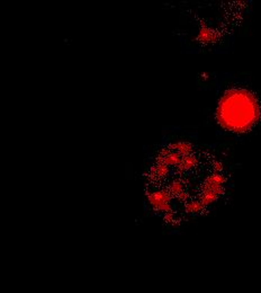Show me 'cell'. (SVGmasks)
Listing matches in <instances>:
<instances>
[{
    "mask_svg": "<svg viewBox=\"0 0 261 293\" xmlns=\"http://www.w3.org/2000/svg\"><path fill=\"white\" fill-rule=\"evenodd\" d=\"M218 116L224 127L242 132L250 129L257 119V104L247 91H230L219 104Z\"/></svg>",
    "mask_w": 261,
    "mask_h": 293,
    "instance_id": "cell-1",
    "label": "cell"
},
{
    "mask_svg": "<svg viewBox=\"0 0 261 293\" xmlns=\"http://www.w3.org/2000/svg\"><path fill=\"white\" fill-rule=\"evenodd\" d=\"M204 207H205V206H204L202 203H200V201L190 202V203H188V204L186 205V210H187L188 212H190V213L200 212V211H203V210H204Z\"/></svg>",
    "mask_w": 261,
    "mask_h": 293,
    "instance_id": "cell-2",
    "label": "cell"
}]
</instances>
